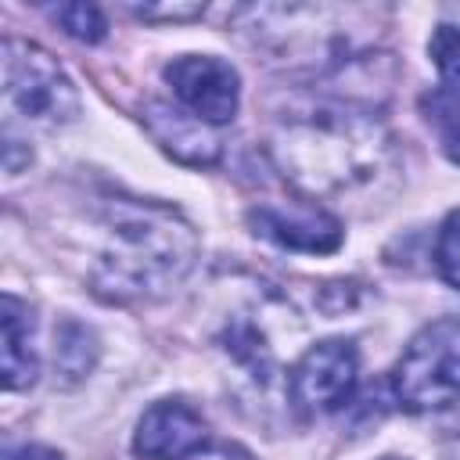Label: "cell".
Returning a JSON list of instances; mask_svg holds the SVG:
<instances>
[{
    "mask_svg": "<svg viewBox=\"0 0 460 460\" xmlns=\"http://www.w3.org/2000/svg\"><path fill=\"white\" fill-rule=\"evenodd\" d=\"M198 237L172 212L158 205L115 201L108 216V248L97 262L93 284L108 298H151L169 291L194 262Z\"/></svg>",
    "mask_w": 460,
    "mask_h": 460,
    "instance_id": "6da1fadb",
    "label": "cell"
},
{
    "mask_svg": "<svg viewBox=\"0 0 460 460\" xmlns=\"http://www.w3.org/2000/svg\"><path fill=\"white\" fill-rule=\"evenodd\" d=\"M392 388L410 413L453 406L460 399V320L442 316L420 327L395 363Z\"/></svg>",
    "mask_w": 460,
    "mask_h": 460,
    "instance_id": "7a4b0ae2",
    "label": "cell"
},
{
    "mask_svg": "<svg viewBox=\"0 0 460 460\" xmlns=\"http://www.w3.org/2000/svg\"><path fill=\"white\" fill-rule=\"evenodd\" d=\"M4 93L29 122H68L79 111V93L61 65L43 47L18 36L4 40Z\"/></svg>",
    "mask_w": 460,
    "mask_h": 460,
    "instance_id": "3957f363",
    "label": "cell"
},
{
    "mask_svg": "<svg viewBox=\"0 0 460 460\" xmlns=\"http://www.w3.org/2000/svg\"><path fill=\"white\" fill-rule=\"evenodd\" d=\"M356 370H359V356H356L352 341L327 338V341L313 345L295 363V370L288 377L291 402L298 410H305V413L338 410L356 388Z\"/></svg>",
    "mask_w": 460,
    "mask_h": 460,
    "instance_id": "277c9868",
    "label": "cell"
},
{
    "mask_svg": "<svg viewBox=\"0 0 460 460\" xmlns=\"http://www.w3.org/2000/svg\"><path fill=\"white\" fill-rule=\"evenodd\" d=\"M165 83L172 86L176 101L198 115L208 126L230 122L237 115V101H241V79L237 72L208 54H183L176 61L165 65Z\"/></svg>",
    "mask_w": 460,
    "mask_h": 460,
    "instance_id": "5b68a950",
    "label": "cell"
},
{
    "mask_svg": "<svg viewBox=\"0 0 460 460\" xmlns=\"http://www.w3.org/2000/svg\"><path fill=\"white\" fill-rule=\"evenodd\" d=\"M252 226L255 234L270 237L280 248L291 252H334L341 244V223L316 208V205H302V201H288V205H259L252 208Z\"/></svg>",
    "mask_w": 460,
    "mask_h": 460,
    "instance_id": "8992f818",
    "label": "cell"
},
{
    "mask_svg": "<svg viewBox=\"0 0 460 460\" xmlns=\"http://www.w3.org/2000/svg\"><path fill=\"white\" fill-rule=\"evenodd\" d=\"M208 438V428L201 420L198 410H190L187 402H155L151 410H144L137 435H133V449L144 460H183L190 453H198Z\"/></svg>",
    "mask_w": 460,
    "mask_h": 460,
    "instance_id": "52a82bcc",
    "label": "cell"
},
{
    "mask_svg": "<svg viewBox=\"0 0 460 460\" xmlns=\"http://www.w3.org/2000/svg\"><path fill=\"white\" fill-rule=\"evenodd\" d=\"M144 122L151 137L183 165H216L219 162V137L208 122L190 115L187 108H172L162 101L144 104Z\"/></svg>",
    "mask_w": 460,
    "mask_h": 460,
    "instance_id": "ba28073f",
    "label": "cell"
},
{
    "mask_svg": "<svg viewBox=\"0 0 460 460\" xmlns=\"http://www.w3.org/2000/svg\"><path fill=\"white\" fill-rule=\"evenodd\" d=\"M0 323H4V388L14 392V388L32 385V377H36V359L29 349L32 320H29V309L14 295H4Z\"/></svg>",
    "mask_w": 460,
    "mask_h": 460,
    "instance_id": "9c48e42d",
    "label": "cell"
},
{
    "mask_svg": "<svg viewBox=\"0 0 460 460\" xmlns=\"http://www.w3.org/2000/svg\"><path fill=\"white\" fill-rule=\"evenodd\" d=\"M50 18L68 36H75L83 43H97L108 32V22H104V14L93 4H58V7H50Z\"/></svg>",
    "mask_w": 460,
    "mask_h": 460,
    "instance_id": "30bf717a",
    "label": "cell"
},
{
    "mask_svg": "<svg viewBox=\"0 0 460 460\" xmlns=\"http://www.w3.org/2000/svg\"><path fill=\"white\" fill-rule=\"evenodd\" d=\"M428 50H431V61H435L442 83L453 93H460V29L456 25H438L431 32Z\"/></svg>",
    "mask_w": 460,
    "mask_h": 460,
    "instance_id": "8fae6325",
    "label": "cell"
},
{
    "mask_svg": "<svg viewBox=\"0 0 460 460\" xmlns=\"http://www.w3.org/2000/svg\"><path fill=\"white\" fill-rule=\"evenodd\" d=\"M435 262H438V273L446 277V284L460 288V208L449 212L446 223H442V230H438Z\"/></svg>",
    "mask_w": 460,
    "mask_h": 460,
    "instance_id": "7c38bea8",
    "label": "cell"
},
{
    "mask_svg": "<svg viewBox=\"0 0 460 460\" xmlns=\"http://www.w3.org/2000/svg\"><path fill=\"white\" fill-rule=\"evenodd\" d=\"M205 7L201 4H183V7H151V4H144V7H133V14H140V18H147V22H155V18H172V22H183V18H194V14H201Z\"/></svg>",
    "mask_w": 460,
    "mask_h": 460,
    "instance_id": "4fadbf2b",
    "label": "cell"
},
{
    "mask_svg": "<svg viewBox=\"0 0 460 460\" xmlns=\"http://www.w3.org/2000/svg\"><path fill=\"white\" fill-rule=\"evenodd\" d=\"M183 460H252L244 449H237V446H201L198 453H190V456H183Z\"/></svg>",
    "mask_w": 460,
    "mask_h": 460,
    "instance_id": "5bb4252c",
    "label": "cell"
},
{
    "mask_svg": "<svg viewBox=\"0 0 460 460\" xmlns=\"http://www.w3.org/2000/svg\"><path fill=\"white\" fill-rule=\"evenodd\" d=\"M442 151L460 165V115H453V119L442 126Z\"/></svg>",
    "mask_w": 460,
    "mask_h": 460,
    "instance_id": "9a60e30c",
    "label": "cell"
},
{
    "mask_svg": "<svg viewBox=\"0 0 460 460\" xmlns=\"http://www.w3.org/2000/svg\"><path fill=\"white\" fill-rule=\"evenodd\" d=\"M4 460H61V453L47 446H18V449H7Z\"/></svg>",
    "mask_w": 460,
    "mask_h": 460,
    "instance_id": "2e32d148",
    "label": "cell"
}]
</instances>
